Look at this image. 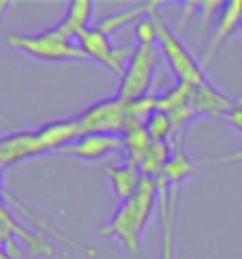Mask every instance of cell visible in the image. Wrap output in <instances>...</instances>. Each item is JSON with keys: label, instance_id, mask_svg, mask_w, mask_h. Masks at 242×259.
<instances>
[{"label": "cell", "instance_id": "12", "mask_svg": "<svg viewBox=\"0 0 242 259\" xmlns=\"http://www.w3.org/2000/svg\"><path fill=\"white\" fill-rule=\"evenodd\" d=\"M102 171L110 179L112 193L117 197V202L128 200L138 190V186H140V181H142L140 169L135 164H128V162H124V164H105Z\"/></svg>", "mask_w": 242, "mask_h": 259}, {"label": "cell", "instance_id": "7", "mask_svg": "<svg viewBox=\"0 0 242 259\" xmlns=\"http://www.w3.org/2000/svg\"><path fill=\"white\" fill-rule=\"evenodd\" d=\"M242 29V0H228L221 5V10L216 12V22H214V31H211V38L204 48V55L200 60V67L207 71V67L211 64L214 55L219 53V48L226 43L235 31Z\"/></svg>", "mask_w": 242, "mask_h": 259}, {"label": "cell", "instance_id": "14", "mask_svg": "<svg viewBox=\"0 0 242 259\" xmlns=\"http://www.w3.org/2000/svg\"><path fill=\"white\" fill-rule=\"evenodd\" d=\"M159 8H162V3H157V0H152V3H140V5H133V8L124 10V12H117V15H110L105 17V19H100V24H95V29H100L102 33H114L117 29H121L124 24H135L140 17L145 15H155V12H159Z\"/></svg>", "mask_w": 242, "mask_h": 259}, {"label": "cell", "instance_id": "6", "mask_svg": "<svg viewBox=\"0 0 242 259\" xmlns=\"http://www.w3.org/2000/svg\"><path fill=\"white\" fill-rule=\"evenodd\" d=\"M76 40H78V46H81V50L86 53L88 60L102 64L105 69L117 74V76L124 74L126 62L131 60L133 48H135V46H114L110 36L102 33L100 29H95V26L86 29Z\"/></svg>", "mask_w": 242, "mask_h": 259}, {"label": "cell", "instance_id": "5", "mask_svg": "<svg viewBox=\"0 0 242 259\" xmlns=\"http://www.w3.org/2000/svg\"><path fill=\"white\" fill-rule=\"evenodd\" d=\"M74 121H76L78 136H90V134L124 136L126 126L131 124L128 102H124L117 95H110L105 100L88 105L81 114L74 117Z\"/></svg>", "mask_w": 242, "mask_h": 259}, {"label": "cell", "instance_id": "10", "mask_svg": "<svg viewBox=\"0 0 242 259\" xmlns=\"http://www.w3.org/2000/svg\"><path fill=\"white\" fill-rule=\"evenodd\" d=\"M159 188V219H162V247L159 259H176V188L157 183Z\"/></svg>", "mask_w": 242, "mask_h": 259}, {"label": "cell", "instance_id": "13", "mask_svg": "<svg viewBox=\"0 0 242 259\" xmlns=\"http://www.w3.org/2000/svg\"><path fill=\"white\" fill-rule=\"evenodd\" d=\"M195 169H197L195 159L190 157L185 150H183V145L178 143V145H173L171 157H169V162H166L164 171L157 176V183H164V186H169V188L178 190V186L190 176V174H195Z\"/></svg>", "mask_w": 242, "mask_h": 259}, {"label": "cell", "instance_id": "1", "mask_svg": "<svg viewBox=\"0 0 242 259\" xmlns=\"http://www.w3.org/2000/svg\"><path fill=\"white\" fill-rule=\"evenodd\" d=\"M159 204V188L157 181L142 176L138 190L128 200L117 204L114 214L110 217L107 226L102 228V236H112L114 240L124 245L128 252L140 254V238L148 228L150 217Z\"/></svg>", "mask_w": 242, "mask_h": 259}, {"label": "cell", "instance_id": "15", "mask_svg": "<svg viewBox=\"0 0 242 259\" xmlns=\"http://www.w3.org/2000/svg\"><path fill=\"white\" fill-rule=\"evenodd\" d=\"M155 15H145L133 24L131 31H133V43H135V46H157V19H155Z\"/></svg>", "mask_w": 242, "mask_h": 259}, {"label": "cell", "instance_id": "11", "mask_svg": "<svg viewBox=\"0 0 242 259\" xmlns=\"http://www.w3.org/2000/svg\"><path fill=\"white\" fill-rule=\"evenodd\" d=\"M93 10H95V3H90V0H71V3H67L64 15L50 29L55 33H60V36H64V38L76 40L86 29H90Z\"/></svg>", "mask_w": 242, "mask_h": 259}, {"label": "cell", "instance_id": "8", "mask_svg": "<svg viewBox=\"0 0 242 259\" xmlns=\"http://www.w3.org/2000/svg\"><path fill=\"white\" fill-rule=\"evenodd\" d=\"M124 150V136H112V134H90V136H78L74 143H69L64 150H60V155L76 159H105L112 152Z\"/></svg>", "mask_w": 242, "mask_h": 259}, {"label": "cell", "instance_id": "9", "mask_svg": "<svg viewBox=\"0 0 242 259\" xmlns=\"http://www.w3.org/2000/svg\"><path fill=\"white\" fill-rule=\"evenodd\" d=\"M38 155H45L38 138V128H22L0 138V166H10L22 159L38 157Z\"/></svg>", "mask_w": 242, "mask_h": 259}, {"label": "cell", "instance_id": "17", "mask_svg": "<svg viewBox=\"0 0 242 259\" xmlns=\"http://www.w3.org/2000/svg\"><path fill=\"white\" fill-rule=\"evenodd\" d=\"M0 259H15V257H12V254L5 250V247H0Z\"/></svg>", "mask_w": 242, "mask_h": 259}, {"label": "cell", "instance_id": "4", "mask_svg": "<svg viewBox=\"0 0 242 259\" xmlns=\"http://www.w3.org/2000/svg\"><path fill=\"white\" fill-rule=\"evenodd\" d=\"M157 46H135L131 60L126 62L124 74L119 76L117 98L124 102H138L150 95L152 81H155V69L159 64Z\"/></svg>", "mask_w": 242, "mask_h": 259}, {"label": "cell", "instance_id": "16", "mask_svg": "<svg viewBox=\"0 0 242 259\" xmlns=\"http://www.w3.org/2000/svg\"><path fill=\"white\" fill-rule=\"evenodd\" d=\"M233 159H242V150L230 152V155H221V157H216V162H233Z\"/></svg>", "mask_w": 242, "mask_h": 259}, {"label": "cell", "instance_id": "3", "mask_svg": "<svg viewBox=\"0 0 242 259\" xmlns=\"http://www.w3.org/2000/svg\"><path fill=\"white\" fill-rule=\"evenodd\" d=\"M157 19V48L162 50V55L166 60V67L173 74L176 83H185V86H200L207 79V71L200 67L192 53L185 48V43L180 40V36L166 24V19L159 12L155 15Z\"/></svg>", "mask_w": 242, "mask_h": 259}, {"label": "cell", "instance_id": "18", "mask_svg": "<svg viewBox=\"0 0 242 259\" xmlns=\"http://www.w3.org/2000/svg\"><path fill=\"white\" fill-rule=\"evenodd\" d=\"M240 33H242V29H240Z\"/></svg>", "mask_w": 242, "mask_h": 259}, {"label": "cell", "instance_id": "2", "mask_svg": "<svg viewBox=\"0 0 242 259\" xmlns=\"http://www.w3.org/2000/svg\"><path fill=\"white\" fill-rule=\"evenodd\" d=\"M8 46L24 55L36 57L40 62H88L78 40L64 38L50 26L38 33H12L8 38Z\"/></svg>", "mask_w": 242, "mask_h": 259}]
</instances>
